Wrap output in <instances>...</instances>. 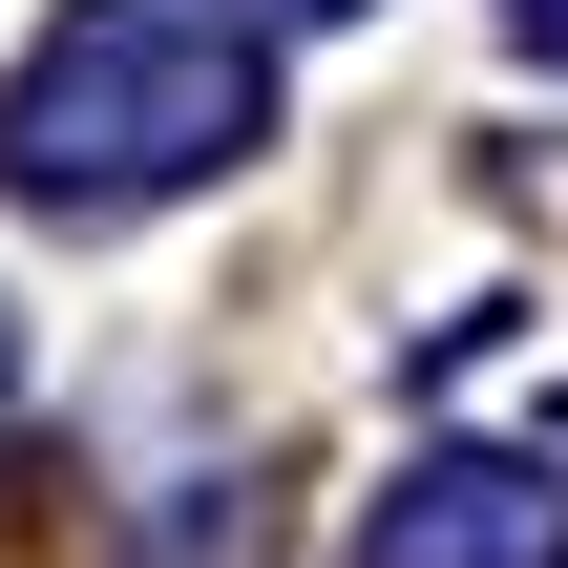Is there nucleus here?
<instances>
[{"label": "nucleus", "instance_id": "f257e3e1", "mask_svg": "<svg viewBox=\"0 0 568 568\" xmlns=\"http://www.w3.org/2000/svg\"><path fill=\"white\" fill-rule=\"evenodd\" d=\"M253 126H274V63L232 42V0H84V21L21 63L0 169H21L42 211H148V190L232 169Z\"/></svg>", "mask_w": 568, "mask_h": 568}, {"label": "nucleus", "instance_id": "f03ea898", "mask_svg": "<svg viewBox=\"0 0 568 568\" xmlns=\"http://www.w3.org/2000/svg\"><path fill=\"white\" fill-rule=\"evenodd\" d=\"M358 548L379 568H568V485L548 464H400V506Z\"/></svg>", "mask_w": 568, "mask_h": 568}, {"label": "nucleus", "instance_id": "7ed1b4c3", "mask_svg": "<svg viewBox=\"0 0 568 568\" xmlns=\"http://www.w3.org/2000/svg\"><path fill=\"white\" fill-rule=\"evenodd\" d=\"M506 21H527V42H548V63H568V0H506Z\"/></svg>", "mask_w": 568, "mask_h": 568}, {"label": "nucleus", "instance_id": "20e7f679", "mask_svg": "<svg viewBox=\"0 0 568 568\" xmlns=\"http://www.w3.org/2000/svg\"><path fill=\"white\" fill-rule=\"evenodd\" d=\"M0 379H21V337H0Z\"/></svg>", "mask_w": 568, "mask_h": 568}]
</instances>
